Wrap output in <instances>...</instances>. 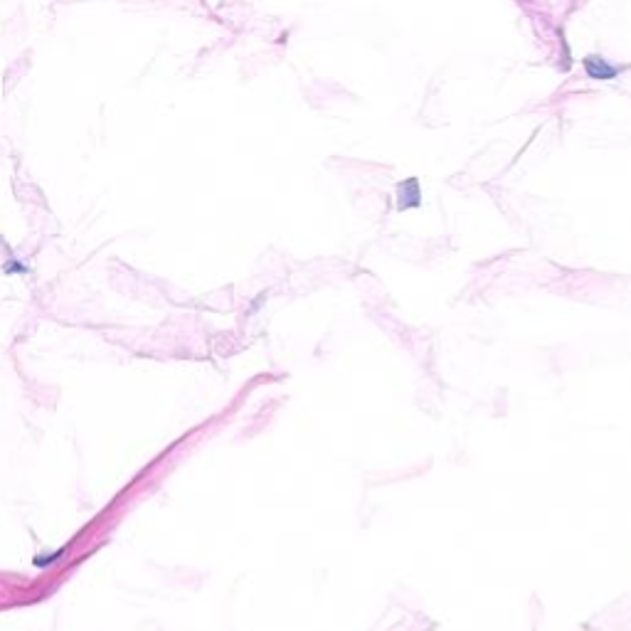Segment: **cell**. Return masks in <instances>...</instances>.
I'll list each match as a JSON object with an SVG mask.
<instances>
[{"mask_svg": "<svg viewBox=\"0 0 631 631\" xmlns=\"http://www.w3.org/2000/svg\"><path fill=\"white\" fill-rule=\"evenodd\" d=\"M582 64H584L587 77L597 79V82H609V79H614L616 74H619V67H616V64H609L604 57H600V55H587V57L582 59Z\"/></svg>", "mask_w": 631, "mask_h": 631, "instance_id": "obj_1", "label": "cell"}, {"mask_svg": "<svg viewBox=\"0 0 631 631\" xmlns=\"http://www.w3.org/2000/svg\"><path fill=\"white\" fill-rule=\"evenodd\" d=\"M422 205V190H419L417 177H409L397 188V210H409Z\"/></svg>", "mask_w": 631, "mask_h": 631, "instance_id": "obj_2", "label": "cell"}]
</instances>
